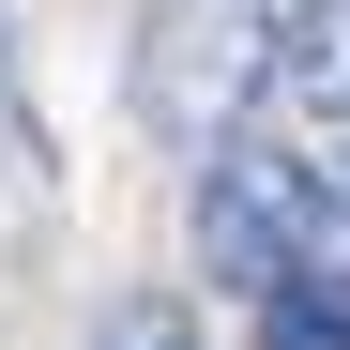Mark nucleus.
<instances>
[{
  "label": "nucleus",
  "mask_w": 350,
  "mask_h": 350,
  "mask_svg": "<svg viewBox=\"0 0 350 350\" xmlns=\"http://www.w3.org/2000/svg\"><path fill=\"white\" fill-rule=\"evenodd\" d=\"M259 92H274V16H259V0H167V16H152V46H137V107H152L183 152H213Z\"/></svg>",
  "instance_id": "f257e3e1"
},
{
  "label": "nucleus",
  "mask_w": 350,
  "mask_h": 350,
  "mask_svg": "<svg viewBox=\"0 0 350 350\" xmlns=\"http://www.w3.org/2000/svg\"><path fill=\"white\" fill-rule=\"evenodd\" d=\"M198 274L244 289V305L305 289V167H289V152L213 137V167H198Z\"/></svg>",
  "instance_id": "f03ea898"
},
{
  "label": "nucleus",
  "mask_w": 350,
  "mask_h": 350,
  "mask_svg": "<svg viewBox=\"0 0 350 350\" xmlns=\"http://www.w3.org/2000/svg\"><path fill=\"white\" fill-rule=\"evenodd\" d=\"M274 107H305V122H350V0H305V16L274 31Z\"/></svg>",
  "instance_id": "7ed1b4c3"
},
{
  "label": "nucleus",
  "mask_w": 350,
  "mask_h": 350,
  "mask_svg": "<svg viewBox=\"0 0 350 350\" xmlns=\"http://www.w3.org/2000/svg\"><path fill=\"white\" fill-rule=\"evenodd\" d=\"M92 350H198V320H183V305H122Z\"/></svg>",
  "instance_id": "20e7f679"
},
{
  "label": "nucleus",
  "mask_w": 350,
  "mask_h": 350,
  "mask_svg": "<svg viewBox=\"0 0 350 350\" xmlns=\"http://www.w3.org/2000/svg\"><path fill=\"white\" fill-rule=\"evenodd\" d=\"M335 183H350V152H335Z\"/></svg>",
  "instance_id": "39448f33"
}]
</instances>
